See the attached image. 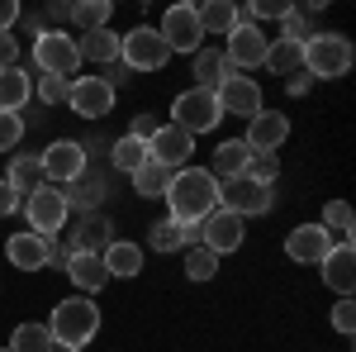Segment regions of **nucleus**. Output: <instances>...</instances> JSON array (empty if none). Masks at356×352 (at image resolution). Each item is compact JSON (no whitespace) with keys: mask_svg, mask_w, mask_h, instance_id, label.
Segmentation results:
<instances>
[{"mask_svg":"<svg viewBox=\"0 0 356 352\" xmlns=\"http://www.w3.org/2000/svg\"><path fill=\"white\" fill-rule=\"evenodd\" d=\"M285 138H290V114H280V109H257V114L247 119L243 143L252 153H275Z\"/></svg>","mask_w":356,"mask_h":352,"instance_id":"nucleus-15","label":"nucleus"},{"mask_svg":"<svg viewBox=\"0 0 356 352\" xmlns=\"http://www.w3.org/2000/svg\"><path fill=\"white\" fill-rule=\"evenodd\" d=\"M57 352H81V348H57Z\"/></svg>","mask_w":356,"mask_h":352,"instance_id":"nucleus-51","label":"nucleus"},{"mask_svg":"<svg viewBox=\"0 0 356 352\" xmlns=\"http://www.w3.org/2000/svg\"><path fill=\"white\" fill-rule=\"evenodd\" d=\"M266 48H271V38L261 33V24H238L228 33L223 57H228L233 72H257V67H266Z\"/></svg>","mask_w":356,"mask_h":352,"instance_id":"nucleus-11","label":"nucleus"},{"mask_svg":"<svg viewBox=\"0 0 356 352\" xmlns=\"http://www.w3.org/2000/svg\"><path fill=\"white\" fill-rule=\"evenodd\" d=\"M332 328H337L342 338H352V328H356V309H352V300H337V305H332Z\"/></svg>","mask_w":356,"mask_h":352,"instance_id":"nucleus-42","label":"nucleus"},{"mask_svg":"<svg viewBox=\"0 0 356 352\" xmlns=\"http://www.w3.org/2000/svg\"><path fill=\"white\" fill-rule=\"evenodd\" d=\"M19 205H24V200H19V190H15L10 181H5V176H0V219H10L15 210H19Z\"/></svg>","mask_w":356,"mask_h":352,"instance_id":"nucleus-43","label":"nucleus"},{"mask_svg":"<svg viewBox=\"0 0 356 352\" xmlns=\"http://www.w3.org/2000/svg\"><path fill=\"white\" fill-rule=\"evenodd\" d=\"M223 119L219 100H214V91H200V86H191V91H181L176 95V105H171V124L176 129H186V134H214V124Z\"/></svg>","mask_w":356,"mask_h":352,"instance_id":"nucleus-7","label":"nucleus"},{"mask_svg":"<svg viewBox=\"0 0 356 352\" xmlns=\"http://www.w3.org/2000/svg\"><path fill=\"white\" fill-rule=\"evenodd\" d=\"M323 229H328V238L352 243V205H347V200H328V210H323Z\"/></svg>","mask_w":356,"mask_h":352,"instance_id":"nucleus-35","label":"nucleus"},{"mask_svg":"<svg viewBox=\"0 0 356 352\" xmlns=\"http://www.w3.org/2000/svg\"><path fill=\"white\" fill-rule=\"evenodd\" d=\"M33 67L43 77H76L81 67V53H76V38L67 29H43V38H33Z\"/></svg>","mask_w":356,"mask_h":352,"instance_id":"nucleus-6","label":"nucleus"},{"mask_svg":"<svg viewBox=\"0 0 356 352\" xmlns=\"http://www.w3.org/2000/svg\"><path fill=\"white\" fill-rule=\"evenodd\" d=\"M105 181L100 176H76L72 186H62V195H67V210H95L100 200H105Z\"/></svg>","mask_w":356,"mask_h":352,"instance_id":"nucleus-29","label":"nucleus"},{"mask_svg":"<svg viewBox=\"0 0 356 352\" xmlns=\"http://www.w3.org/2000/svg\"><path fill=\"white\" fill-rule=\"evenodd\" d=\"M247 158H252V148H247L243 138H228V143H219V153H214V181H228V176H243L247 171Z\"/></svg>","mask_w":356,"mask_h":352,"instance_id":"nucleus-26","label":"nucleus"},{"mask_svg":"<svg viewBox=\"0 0 356 352\" xmlns=\"http://www.w3.org/2000/svg\"><path fill=\"white\" fill-rule=\"evenodd\" d=\"M48 15H53V20H62V24H67V20H72V5H67V0H57L53 10H48Z\"/></svg>","mask_w":356,"mask_h":352,"instance_id":"nucleus-50","label":"nucleus"},{"mask_svg":"<svg viewBox=\"0 0 356 352\" xmlns=\"http://www.w3.org/2000/svg\"><path fill=\"white\" fill-rule=\"evenodd\" d=\"M0 67H19V38L0 33Z\"/></svg>","mask_w":356,"mask_h":352,"instance_id":"nucleus-44","label":"nucleus"},{"mask_svg":"<svg viewBox=\"0 0 356 352\" xmlns=\"http://www.w3.org/2000/svg\"><path fill=\"white\" fill-rule=\"evenodd\" d=\"M5 181L19 190V200H24V190H38V186H43V162H38V153L15 158V162H10V171H5Z\"/></svg>","mask_w":356,"mask_h":352,"instance_id":"nucleus-31","label":"nucleus"},{"mask_svg":"<svg viewBox=\"0 0 356 352\" xmlns=\"http://www.w3.org/2000/svg\"><path fill=\"white\" fill-rule=\"evenodd\" d=\"M110 162L119 167V171H129V176H134L138 167L147 162V143H143V138H134V134H124V138L110 148Z\"/></svg>","mask_w":356,"mask_h":352,"instance_id":"nucleus-34","label":"nucleus"},{"mask_svg":"<svg viewBox=\"0 0 356 352\" xmlns=\"http://www.w3.org/2000/svg\"><path fill=\"white\" fill-rule=\"evenodd\" d=\"M247 181H257V186H275V176H280V162H275V153H252L247 158Z\"/></svg>","mask_w":356,"mask_h":352,"instance_id":"nucleus-37","label":"nucleus"},{"mask_svg":"<svg viewBox=\"0 0 356 352\" xmlns=\"http://www.w3.org/2000/svg\"><path fill=\"white\" fill-rule=\"evenodd\" d=\"M243 234H247V219L228 215V210H214L209 219H200V247H209L214 257L238 252L243 247Z\"/></svg>","mask_w":356,"mask_h":352,"instance_id":"nucleus-12","label":"nucleus"},{"mask_svg":"<svg viewBox=\"0 0 356 352\" xmlns=\"http://www.w3.org/2000/svg\"><path fill=\"white\" fill-rule=\"evenodd\" d=\"M67 105L76 109L81 119H105L114 109V91L100 77H76L72 82V95H67Z\"/></svg>","mask_w":356,"mask_h":352,"instance_id":"nucleus-17","label":"nucleus"},{"mask_svg":"<svg viewBox=\"0 0 356 352\" xmlns=\"http://www.w3.org/2000/svg\"><path fill=\"white\" fill-rule=\"evenodd\" d=\"M280 38H290V43H309V38H314L309 15H304V10H290V15L280 20Z\"/></svg>","mask_w":356,"mask_h":352,"instance_id":"nucleus-40","label":"nucleus"},{"mask_svg":"<svg viewBox=\"0 0 356 352\" xmlns=\"http://www.w3.org/2000/svg\"><path fill=\"white\" fill-rule=\"evenodd\" d=\"M266 67H271L275 77H295L304 72V43H290V38H271V48H266Z\"/></svg>","mask_w":356,"mask_h":352,"instance_id":"nucleus-25","label":"nucleus"},{"mask_svg":"<svg viewBox=\"0 0 356 352\" xmlns=\"http://www.w3.org/2000/svg\"><path fill=\"white\" fill-rule=\"evenodd\" d=\"M10 352H57L48 324H19L10 333Z\"/></svg>","mask_w":356,"mask_h":352,"instance_id":"nucleus-32","label":"nucleus"},{"mask_svg":"<svg viewBox=\"0 0 356 352\" xmlns=\"http://www.w3.org/2000/svg\"><path fill=\"white\" fill-rule=\"evenodd\" d=\"M24 33H29V38H43V20H38V15H29V20H24Z\"/></svg>","mask_w":356,"mask_h":352,"instance_id":"nucleus-49","label":"nucleus"},{"mask_svg":"<svg viewBox=\"0 0 356 352\" xmlns=\"http://www.w3.org/2000/svg\"><path fill=\"white\" fill-rule=\"evenodd\" d=\"M114 243V224L105 215H86L76 229H72V243L67 252H105Z\"/></svg>","mask_w":356,"mask_h":352,"instance_id":"nucleus-21","label":"nucleus"},{"mask_svg":"<svg viewBox=\"0 0 356 352\" xmlns=\"http://www.w3.org/2000/svg\"><path fill=\"white\" fill-rule=\"evenodd\" d=\"M352 38H342V33H314L309 43H304V72L309 77H323V82H337V77H347L352 72Z\"/></svg>","mask_w":356,"mask_h":352,"instance_id":"nucleus-3","label":"nucleus"},{"mask_svg":"<svg viewBox=\"0 0 356 352\" xmlns=\"http://www.w3.org/2000/svg\"><path fill=\"white\" fill-rule=\"evenodd\" d=\"M24 215H29V234H38V238H57V234L67 229L72 210H67L62 186L43 181L38 190H29V195H24Z\"/></svg>","mask_w":356,"mask_h":352,"instance_id":"nucleus-4","label":"nucleus"},{"mask_svg":"<svg viewBox=\"0 0 356 352\" xmlns=\"http://www.w3.org/2000/svg\"><path fill=\"white\" fill-rule=\"evenodd\" d=\"M48 243L53 238H38V234H10L5 238V257L19 271H38V267H48Z\"/></svg>","mask_w":356,"mask_h":352,"instance_id":"nucleus-20","label":"nucleus"},{"mask_svg":"<svg viewBox=\"0 0 356 352\" xmlns=\"http://www.w3.org/2000/svg\"><path fill=\"white\" fill-rule=\"evenodd\" d=\"M162 200L171 205V219H176V224H200V219H209L219 210V181H214L204 167H181V171L171 176V186H166Z\"/></svg>","mask_w":356,"mask_h":352,"instance_id":"nucleus-1","label":"nucleus"},{"mask_svg":"<svg viewBox=\"0 0 356 352\" xmlns=\"http://www.w3.org/2000/svg\"><path fill=\"white\" fill-rule=\"evenodd\" d=\"M195 15H200L204 38H209V33H214V38H228V33L238 29V5H233V0H204V5H195Z\"/></svg>","mask_w":356,"mask_h":352,"instance_id":"nucleus-22","label":"nucleus"},{"mask_svg":"<svg viewBox=\"0 0 356 352\" xmlns=\"http://www.w3.org/2000/svg\"><path fill=\"white\" fill-rule=\"evenodd\" d=\"M29 95H33V77L24 67H0V109L19 114L29 105Z\"/></svg>","mask_w":356,"mask_h":352,"instance_id":"nucleus-23","label":"nucleus"},{"mask_svg":"<svg viewBox=\"0 0 356 352\" xmlns=\"http://www.w3.org/2000/svg\"><path fill=\"white\" fill-rule=\"evenodd\" d=\"M33 91H38V100H43V105H62V100L72 95V82H67V77H38Z\"/></svg>","mask_w":356,"mask_h":352,"instance_id":"nucleus-41","label":"nucleus"},{"mask_svg":"<svg viewBox=\"0 0 356 352\" xmlns=\"http://www.w3.org/2000/svg\"><path fill=\"white\" fill-rule=\"evenodd\" d=\"M157 33H162V43L171 53H200L204 48V29H200L195 5H171L162 15V24H157Z\"/></svg>","mask_w":356,"mask_h":352,"instance_id":"nucleus-9","label":"nucleus"},{"mask_svg":"<svg viewBox=\"0 0 356 352\" xmlns=\"http://www.w3.org/2000/svg\"><path fill=\"white\" fill-rule=\"evenodd\" d=\"M147 243L157 247V252H176V247H181V224H176L171 215L157 219V224H152V234H147Z\"/></svg>","mask_w":356,"mask_h":352,"instance_id":"nucleus-38","label":"nucleus"},{"mask_svg":"<svg viewBox=\"0 0 356 352\" xmlns=\"http://www.w3.org/2000/svg\"><path fill=\"white\" fill-rule=\"evenodd\" d=\"M100 262H105V271H110V276H138V271H143V252H138V243L114 238V243L100 252Z\"/></svg>","mask_w":356,"mask_h":352,"instance_id":"nucleus-28","label":"nucleus"},{"mask_svg":"<svg viewBox=\"0 0 356 352\" xmlns=\"http://www.w3.org/2000/svg\"><path fill=\"white\" fill-rule=\"evenodd\" d=\"M10 24H19V0H0V33H10Z\"/></svg>","mask_w":356,"mask_h":352,"instance_id":"nucleus-46","label":"nucleus"},{"mask_svg":"<svg viewBox=\"0 0 356 352\" xmlns=\"http://www.w3.org/2000/svg\"><path fill=\"white\" fill-rule=\"evenodd\" d=\"M223 77H233L228 57H223L219 48H200V53H195V86H200V91H214Z\"/></svg>","mask_w":356,"mask_h":352,"instance_id":"nucleus-27","label":"nucleus"},{"mask_svg":"<svg viewBox=\"0 0 356 352\" xmlns=\"http://www.w3.org/2000/svg\"><path fill=\"white\" fill-rule=\"evenodd\" d=\"M19 138H24V114H10V109H0V153L19 148Z\"/></svg>","mask_w":356,"mask_h":352,"instance_id":"nucleus-39","label":"nucleus"},{"mask_svg":"<svg viewBox=\"0 0 356 352\" xmlns=\"http://www.w3.org/2000/svg\"><path fill=\"white\" fill-rule=\"evenodd\" d=\"M191 153H195V138L186 129H176V124H162L157 134L147 138V158L157 167H166V171H181L191 162Z\"/></svg>","mask_w":356,"mask_h":352,"instance_id":"nucleus-14","label":"nucleus"},{"mask_svg":"<svg viewBox=\"0 0 356 352\" xmlns=\"http://www.w3.org/2000/svg\"><path fill=\"white\" fill-rule=\"evenodd\" d=\"M271 186H257V181H247V176H228V181H219V210H228V215H266L271 210Z\"/></svg>","mask_w":356,"mask_h":352,"instance_id":"nucleus-10","label":"nucleus"},{"mask_svg":"<svg viewBox=\"0 0 356 352\" xmlns=\"http://www.w3.org/2000/svg\"><path fill=\"white\" fill-rule=\"evenodd\" d=\"M48 333H53L57 348H86L100 333V305H90L86 296H67L62 305H53Z\"/></svg>","mask_w":356,"mask_h":352,"instance_id":"nucleus-2","label":"nucleus"},{"mask_svg":"<svg viewBox=\"0 0 356 352\" xmlns=\"http://www.w3.org/2000/svg\"><path fill=\"white\" fill-rule=\"evenodd\" d=\"M171 176H176V171H166V167H157L147 158V162L134 171V186H138V195H147V200H162L166 186H171Z\"/></svg>","mask_w":356,"mask_h":352,"instance_id":"nucleus-33","label":"nucleus"},{"mask_svg":"<svg viewBox=\"0 0 356 352\" xmlns=\"http://www.w3.org/2000/svg\"><path fill=\"white\" fill-rule=\"evenodd\" d=\"M0 352H10V348H0Z\"/></svg>","mask_w":356,"mask_h":352,"instance_id":"nucleus-52","label":"nucleus"},{"mask_svg":"<svg viewBox=\"0 0 356 352\" xmlns=\"http://www.w3.org/2000/svg\"><path fill=\"white\" fill-rule=\"evenodd\" d=\"M157 129H162V124H157V114H134V129H129V134L147 143V138L157 134Z\"/></svg>","mask_w":356,"mask_h":352,"instance_id":"nucleus-45","label":"nucleus"},{"mask_svg":"<svg viewBox=\"0 0 356 352\" xmlns=\"http://www.w3.org/2000/svg\"><path fill=\"white\" fill-rule=\"evenodd\" d=\"M290 95H304V91H309V86H314V77H309V72H295V77H290Z\"/></svg>","mask_w":356,"mask_h":352,"instance_id":"nucleus-48","label":"nucleus"},{"mask_svg":"<svg viewBox=\"0 0 356 352\" xmlns=\"http://www.w3.org/2000/svg\"><path fill=\"white\" fill-rule=\"evenodd\" d=\"M67 276H72V286H76L81 296H95V291L110 286V271L100 262V252H72V257H67Z\"/></svg>","mask_w":356,"mask_h":352,"instance_id":"nucleus-19","label":"nucleus"},{"mask_svg":"<svg viewBox=\"0 0 356 352\" xmlns=\"http://www.w3.org/2000/svg\"><path fill=\"white\" fill-rule=\"evenodd\" d=\"M318 267H323V286H328V291H337L342 300L352 296V286H356V252H352V243H332V252L318 262Z\"/></svg>","mask_w":356,"mask_h":352,"instance_id":"nucleus-18","label":"nucleus"},{"mask_svg":"<svg viewBox=\"0 0 356 352\" xmlns=\"http://www.w3.org/2000/svg\"><path fill=\"white\" fill-rule=\"evenodd\" d=\"M76 53H81V62H100V67H110V62H119V33H114V29L81 33V38H76Z\"/></svg>","mask_w":356,"mask_h":352,"instance_id":"nucleus-24","label":"nucleus"},{"mask_svg":"<svg viewBox=\"0 0 356 352\" xmlns=\"http://www.w3.org/2000/svg\"><path fill=\"white\" fill-rule=\"evenodd\" d=\"M214 271H219V257L209 247H186V276L191 281H214Z\"/></svg>","mask_w":356,"mask_h":352,"instance_id":"nucleus-36","label":"nucleus"},{"mask_svg":"<svg viewBox=\"0 0 356 352\" xmlns=\"http://www.w3.org/2000/svg\"><path fill=\"white\" fill-rule=\"evenodd\" d=\"M129 77H134V72H129V67H124V62H110V72H105V77H100V82L110 86V91H119V86L129 82Z\"/></svg>","mask_w":356,"mask_h":352,"instance_id":"nucleus-47","label":"nucleus"},{"mask_svg":"<svg viewBox=\"0 0 356 352\" xmlns=\"http://www.w3.org/2000/svg\"><path fill=\"white\" fill-rule=\"evenodd\" d=\"M119 62L129 72H162L171 62V48L162 43V33L152 24H134L129 33H119Z\"/></svg>","mask_w":356,"mask_h":352,"instance_id":"nucleus-5","label":"nucleus"},{"mask_svg":"<svg viewBox=\"0 0 356 352\" xmlns=\"http://www.w3.org/2000/svg\"><path fill=\"white\" fill-rule=\"evenodd\" d=\"M110 15H114V5H110V0H76V5H72V24L81 29V33L110 29Z\"/></svg>","mask_w":356,"mask_h":352,"instance_id":"nucleus-30","label":"nucleus"},{"mask_svg":"<svg viewBox=\"0 0 356 352\" xmlns=\"http://www.w3.org/2000/svg\"><path fill=\"white\" fill-rule=\"evenodd\" d=\"M214 100H219L223 114H243V119H252L261 105V86L252 82V77H243V72H233V77H223L219 86H214Z\"/></svg>","mask_w":356,"mask_h":352,"instance_id":"nucleus-13","label":"nucleus"},{"mask_svg":"<svg viewBox=\"0 0 356 352\" xmlns=\"http://www.w3.org/2000/svg\"><path fill=\"white\" fill-rule=\"evenodd\" d=\"M285 252H290V262H304V267H318L323 257L332 252V238L323 224H300V229H290V238H285Z\"/></svg>","mask_w":356,"mask_h":352,"instance_id":"nucleus-16","label":"nucleus"},{"mask_svg":"<svg viewBox=\"0 0 356 352\" xmlns=\"http://www.w3.org/2000/svg\"><path fill=\"white\" fill-rule=\"evenodd\" d=\"M38 162H43V181L72 186L76 176H86V143H76V138H57V143H48V148L38 153Z\"/></svg>","mask_w":356,"mask_h":352,"instance_id":"nucleus-8","label":"nucleus"}]
</instances>
